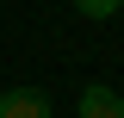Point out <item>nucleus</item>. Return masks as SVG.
I'll return each mask as SVG.
<instances>
[{
  "label": "nucleus",
  "mask_w": 124,
  "mask_h": 118,
  "mask_svg": "<svg viewBox=\"0 0 124 118\" xmlns=\"http://www.w3.org/2000/svg\"><path fill=\"white\" fill-rule=\"evenodd\" d=\"M118 6H124V0H75V13H81V19H112Z\"/></svg>",
  "instance_id": "obj_3"
},
{
  "label": "nucleus",
  "mask_w": 124,
  "mask_h": 118,
  "mask_svg": "<svg viewBox=\"0 0 124 118\" xmlns=\"http://www.w3.org/2000/svg\"><path fill=\"white\" fill-rule=\"evenodd\" d=\"M81 118H124V100L106 81H87V87H81Z\"/></svg>",
  "instance_id": "obj_2"
},
{
  "label": "nucleus",
  "mask_w": 124,
  "mask_h": 118,
  "mask_svg": "<svg viewBox=\"0 0 124 118\" xmlns=\"http://www.w3.org/2000/svg\"><path fill=\"white\" fill-rule=\"evenodd\" d=\"M0 118H50V93L44 87H6L0 93Z\"/></svg>",
  "instance_id": "obj_1"
}]
</instances>
